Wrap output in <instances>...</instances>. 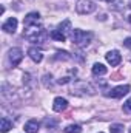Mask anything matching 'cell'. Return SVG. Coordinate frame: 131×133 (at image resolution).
Returning a JSON list of instances; mask_svg holds the SVG:
<instances>
[{"instance_id": "obj_1", "label": "cell", "mask_w": 131, "mask_h": 133, "mask_svg": "<svg viewBox=\"0 0 131 133\" xmlns=\"http://www.w3.org/2000/svg\"><path fill=\"white\" fill-rule=\"evenodd\" d=\"M23 36H25V39H28L30 42L43 43V42L48 39V31H46V30H43L42 26L34 25V26H26Z\"/></svg>"}, {"instance_id": "obj_2", "label": "cell", "mask_w": 131, "mask_h": 133, "mask_svg": "<svg viewBox=\"0 0 131 133\" xmlns=\"http://www.w3.org/2000/svg\"><path fill=\"white\" fill-rule=\"evenodd\" d=\"M71 39H72V42H74L76 46L83 48V46H86V45L91 42V39H93V33H90V31H83V30H74L72 34H71Z\"/></svg>"}, {"instance_id": "obj_3", "label": "cell", "mask_w": 131, "mask_h": 133, "mask_svg": "<svg viewBox=\"0 0 131 133\" xmlns=\"http://www.w3.org/2000/svg\"><path fill=\"white\" fill-rule=\"evenodd\" d=\"M76 11L79 14H91L96 11V5L91 0H79L76 5Z\"/></svg>"}, {"instance_id": "obj_4", "label": "cell", "mask_w": 131, "mask_h": 133, "mask_svg": "<svg viewBox=\"0 0 131 133\" xmlns=\"http://www.w3.org/2000/svg\"><path fill=\"white\" fill-rule=\"evenodd\" d=\"M23 59V53L20 48H11L9 50V62L12 66H17Z\"/></svg>"}, {"instance_id": "obj_5", "label": "cell", "mask_w": 131, "mask_h": 133, "mask_svg": "<svg viewBox=\"0 0 131 133\" xmlns=\"http://www.w3.org/2000/svg\"><path fill=\"white\" fill-rule=\"evenodd\" d=\"M105 57H106V62H108L111 66H117L120 62H122V56H120V53H119V51H116V50L108 51Z\"/></svg>"}, {"instance_id": "obj_6", "label": "cell", "mask_w": 131, "mask_h": 133, "mask_svg": "<svg viewBox=\"0 0 131 133\" xmlns=\"http://www.w3.org/2000/svg\"><path fill=\"white\" fill-rule=\"evenodd\" d=\"M40 22H42V19H40V14H39V12H30V14H26V17L23 19V25H25V28H26V26L39 25Z\"/></svg>"}, {"instance_id": "obj_7", "label": "cell", "mask_w": 131, "mask_h": 133, "mask_svg": "<svg viewBox=\"0 0 131 133\" xmlns=\"http://www.w3.org/2000/svg\"><path fill=\"white\" fill-rule=\"evenodd\" d=\"M17 25H19L17 19H16V17H9V19H8V20L2 25V30H3L5 33H16Z\"/></svg>"}, {"instance_id": "obj_8", "label": "cell", "mask_w": 131, "mask_h": 133, "mask_svg": "<svg viewBox=\"0 0 131 133\" xmlns=\"http://www.w3.org/2000/svg\"><path fill=\"white\" fill-rule=\"evenodd\" d=\"M128 91H130V85H120V87L113 88V90L110 91V96L117 99V98H123L125 95H128Z\"/></svg>"}, {"instance_id": "obj_9", "label": "cell", "mask_w": 131, "mask_h": 133, "mask_svg": "<svg viewBox=\"0 0 131 133\" xmlns=\"http://www.w3.org/2000/svg\"><path fill=\"white\" fill-rule=\"evenodd\" d=\"M66 107H68V101H66L65 98H56L54 102H53V108H54V111H57V113L66 110Z\"/></svg>"}, {"instance_id": "obj_10", "label": "cell", "mask_w": 131, "mask_h": 133, "mask_svg": "<svg viewBox=\"0 0 131 133\" xmlns=\"http://www.w3.org/2000/svg\"><path fill=\"white\" fill-rule=\"evenodd\" d=\"M28 54H30V57L33 59L35 64H40L43 61V53L40 50H37V48H30L28 50Z\"/></svg>"}, {"instance_id": "obj_11", "label": "cell", "mask_w": 131, "mask_h": 133, "mask_svg": "<svg viewBox=\"0 0 131 133\" xmlns=\"http://www.w3.org/2000/svg\"><path fill=\"white\" fill-rule=\"evenodd\" d=\"M39 122L35 121V119H31V121H28L26 124H25V132L26 133H37L39 132Z\"/></svg>"}, {"instance_id": "obj_12", "label": "cell", "mask_w": 131, "mask_h": 133, "mask_svg": "<svg viewBox=\"0 0 131 133\" xmlns=\"http://www.w3.org/2000/svg\"><path fill=\"white\" fill-rule=\"evenodd\" d=\"M57 30H60V31L66 36V37H68L69 34H72V31H71L72 28H71V22H69V20H63V22L59 25V28H57Z\"/></svg>"}, {"instance_id": "obj_13", "label": "cell", "mask_w": 131, "mask_h": 133, "mask_svg": "<svg viewBox=\"0 0 131 133\" xmlns=\"http://www.w3.org/2000/svg\"><path fill=\"white\" fill-rule=\"evenodd\" d=\"M106 66L103 65V64H94L93 65V74L94 76H103V74H106Z\"/></svg>"}, {"instance_id": "obj_14", "label": "cell", "mask_w": 131, "mask_h": 133, "mask_svg": "<svg viewBox=\"0 0 131 133\" xmlns=\"http://www.w3.org/2000/svg\"><path fill=\"white\" fill-rule=\"evenodd\" d=\"M12 129V122L9 121V119H6V118H2V121H0V130L3 133L9 132Z\"/></svg>"}, {"instance_id": "obj_15", "label": "cell", "mask_w": 131, "mask_h": 133, "mask_svg": "<svg viewBox=\"0 0 131 133\" xmlns=\"http://www.w3.org/2000/svg\"><path fill=\"white\" fill-rule=\"evenodd\" d=\"M51 37L54 39V40H59V42H65L66 40V36L60 30H54V31H51Z\"/></svg>"}, {"instance_id": "obj_16", "label": "cell", "mask_w": 131, "mask_h": 133, "mask_svg": "<svg viewBox=\"0 0 131 133\" xmlns=\"http://www.w3.org/2000/svg\"><path fill=\"white\" fill-rule=\"evenodd\" d=\"M63 132L65 133H82V127L79 124H71V125H68V127L63 129Z\"/></svg>"}, {"instance_id": "obj_17", "label": "cell", "mask_w": 131, "mask_h": 133, "mask_svg": "<svg viewBox=\"0 0 131 133\" xmlns=\"http://www.w3.org/2000/svg\"><path fill=\"white\" fill-rule=\"evenodd\" d=\"M110 133H123V125L122 124H111Z\"/></svg>"}, {"instance_id": "obj_18", "label": "cell", "mask_w": 131, "mask_h": 133, "mask_svg": "<svg viewBox=\"0 0 131 133\" xmlns=\"http://www.w3.org/2000/svg\"><path fill=\"white\" fill-rule=\"evenodd\" d=\"M123 113H127V115H131V98L125 104H123Z\"/></svg>"}, {"instance_id": "obj_19", "label": "cell", "mask_w": 131, "mask_h": 133, "mask_svg": "<svg viewBox=\"0 0 131 133\" xmlns=\"http://www.w3.org/2000/svg\"><path fill=\"white\" fill-rule=\"evenodd\" d=\"M123 45H125L127 48H130V50H131V37H128V39H125V40H123Z\"/></svg>"}, {"instance_id": "obj_20", "label": "cell", "mask_w": 131, "mask_h": 133, "mask_svg": "<svg viewBox=\"0 0 131 133\" xmlns=\"http://www.w3.org/2000/svg\"><path fill=\"white\" fill-rule=\"evenodd\" d=\"M100 2H106V3H111V2H114V0H100Z\"/></svg>"}, {"instance_id": "obj_21", "label": "cell", "mask_w": 131, "mask_h": 133, "mask_svg": "<svg viewBox=\"0 0 131 133\" xmlns=\"http://www.w3.org/2000/svg\"><path fill=\"white\" fill-rule=\"evenodd\" d=\"M130 133H131V127H130Z\"/></svg>"}, {"instance_id": "obj_22", "label": "cell", "mask_w": 131, "mask_h": 133, "mask_svg": "<svg viewBox=\"0 0 131 133\" xmlns=\"http://www.w3.org/2000/svg\"><path fill=\"white\" fill-rule=\"evenodd\" d=\"M100 133H102V132H100Z\"/></svg>"}]
</instances>
